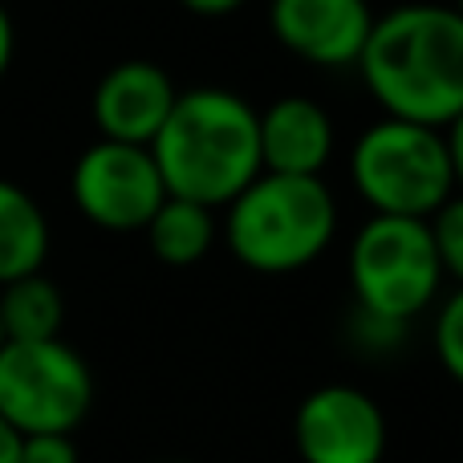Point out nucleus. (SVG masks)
Listing matches in <instances>:
<instances>
[{"mask_svg": "<svg viewBox=\"0 0 463 463\" xmlns=\"http://www.w3.org/2000/svg\"><path fill=\"white\" fill-rule=\"evenodd\" d=\"M179 86L171 81V73L159 61L146 57H130L118 61L98 78L94 98H90V114H94L98 138L110 143H135L151 146V138L159 135L163 118L175 106Z\"/></svg>", "mask_w": 463, "mask_h": 463, "instance_id": "obj_10", "label": "nucleus"}, {"mask_svg": "<svg viewBox=\"0 0 463 463\" xmlns=\"http://www.w3.org/2000/svg\"><path fill=\"white\" fill-rule=\"evenodd\" d=\"M49 256V216L33 192L0 179V285L41 272Z\"/></svg>", "mask_w": 463, "mask_h": 463, "instance_id": "obj_12", "label": "nucleus"}, {"mask_svg": "<svg viewBox=\"0 0 463 463\" xmlns=\"http://www.w3.org/2000/svg\"><path fill=\"white\" fill-rule=\"evenodd\" d=\"M94 402L86 358L61 337L0 345V419L21 435H73Z\"/></svg>", "mask_w": 463, "mask_h": 463, "instance_id": "obj_6", "label": "nucleus"}, {"mask_svg": "<svg viewBox=\"0 0 463 463\" xmlns=\"http://www.w3.org/2000/svg\"><path fill=\"white\" fill-rule=\"evenodd\" d=\"M146 244H151L155 260L171 264V269H187V264H200L203 256L216 248L220 240V220L212 208L192 200H179V195H167V200L155 208V216L146 220Z\"/></svg>", "mask_w": 463, "mask_h": 463, "instance_id": "obj_13", "label": "nucleus"}, {"mask_svg": "<svg viewBox=\"0 0 463 463\" xmlns=\"http://www.w3.org/2000/svg\"><path fill=\"white\" fill-rule=\"evenodd\" d=\"M13 53H16V29H13V16H8V8L0 5V78H5L8 65H13Z\"/></svg>", "mask_w": 463, "mask_h": 463, "instance_id": "obj_18", "label": "nucleus"}, {"mask_svg": "<svg viewBox=\"0 0 463 463\" xmlns=\"http://www.w3.org/2000/svg\"><path fill=\"white\" fill-rule=\"evenodd\" d=\"M427 232H431L435 256H439L448 280L463 277V203L448 200L435 216H427Z\"/></svg>", "mask_w": 463, "mask_h": 463, "instance_id": "obj_15", "label": "nucleus"}, {"mask_svg": "<svg viewBox=\"0 0 463 463\" xmlns=\"http://www.w3.org/2000/svg\"><path fill=\"white\" fill-rule=\"evenodd\" d=\"M435 354L451 378H463V293H448L435 313Z\"/></svg>", "mask_w": 463, "mask_h": 463, "instance_id": "obj_16", "label": "nucleus"}, {"mask_svg": "<svg viewBox=\"0 0 463 463\" xmlns=\"http://www.w3.org/2000/svg\"><path fill=\"white\" fill-rule=\"evenodd\" d=\"M224 212L228 252L264 277L309 269L337 236V200L321 175L260 171Z\"/></svg>", "mask_w": 463, "mask_h": 463, "instance_id": "obj_3", "label": "nucleus"}, {"mask_svg": "<svg viewBox=\"0 0 463 463\" xmlns=\"http://www.w3.org/2000/svg\"><path fill=\"white\" fill-rule=\"evenodd\" d=\"M151 159L167 195L228 208L260 175V138L256 106L224 86L179 90L159 135L151 138Z\"/></svg>", "mask_w": 463, "mask_h": 463, "instance_id": "obj_2", "label": "nucleus"}, {"mask_svg": "<svg viewBox=\"0 0 463 463\" xmlns=\"http://www.w3.org/2000/svg\"><path fill=\"white\" fill-rule=\"evenodd\" d=\"M293 443L305 463H383L386 419L366 391L329 383L297 407Z\"/></svg>", "mask_w": 463, "mask_h": 463, "instance_id": "obj_8", "label": "nucleus"}, {"mask_svg": "<svg viewBox=\"0 0 463 463\" xmlns=\"http://www.w3.org/2000/svg\"><path fill=\"white\" fill-rule=\"evenodd\" d=\"M256 138L260 171L272 175H321L337 146L329 110L301 94H285L269 102V110H256Z\"/></svg>", "mask_w": 463, "mask_h": 463, "instance_id": "obj_11", "label": "nucleus"}, {"mask_svg": "<svg viewBox=\"0 0 463 463\" xmlns=\"http://www.w3.org/2000/svg\"><path fill=\"white\" fill-rule=\"evenodd\" d=\"M370 24V0H269L272 37L313 70H354Z\"/></svg>", "mask_w": 463, "mask_h": 463, "instance_id": "obj_9", "label": "nucleus"}, {"mask_svg": "<svg viewBox=\"0 0 463 463\" xmlns=\"http://www.w3.org/2000/svg\"><path fill=\"white\" fill-rule=\"evenodd\" d=\"M456 130L402 118H378L354 138L350 184L374 216L427 220L456 200L459 143Z\"/></svg>", "mask_w": 463, "mask_h": 463, "instance_id": "obj_4", "label": "nucleus"}, {"mask_svg": "<svg viewBox=\"0 0 463 463\" xmlns=\"http://www.w3.org/2000/svg\"><path fill=\"white\" fill-rule=\"evenodd\" d=\"M179 5L195 16H228V13H236V8H244L248 0H179Z\"/></svg>", "mask_w": 463, "mask_h": 463, "instance_id": "obj_19", "label": "nucleus"}, {"mask_svg": "<svg viewBox=\"0 0 463 463\" xmlns=\"http://www.w3.org/2000/svg\"><path fill=\"white\" fill-rule=\"evenodd\" d=\"M21 463H78L73 435H21Z\"/></svg>", "mask_w": 463, "mask_h": 463, "instance_id": "obj_17", "label": "nucleus"}, {"mask_svg": "<svg viewBox=\"0 0 463 463\" xmlns=\"http://www.w3.org/2000/svg\"><path fill=\"white\" fill-rule=\"evenodd\" d=\"M70 195L94 228L143 232L155 208L167 200V187L151 159V146L98 138L73 163Z\"/></svg>", "mask_w": 463, "mask_h": 463, "instance_id": "obj_7", "label": "nucleus"}, {"mask_svg": "<svg viewBox=\"0 0 463 463\" xmlns=\"http://www.w3.org/2000/svg\"><path fill=\"white\" fill-rule=\"evenodd\" d=\"M0 345H5V329H0Z\"/></svg>", "mask_w": 463, "mask_h": 463, "instance_id": "obj_21", "label": "nucleus"}, {"mask_svg": "<svg viewBox=\"0 0 463 463\" xmlns=\"http://www.w3.org/2000/svg\"><path fill=\"white\" fill-rule=\"evenodd\" d=\"M383 118L451 130L463 118V16L448 5H399L374 16L358 53Z\"/></svg>", "mask_w": 463, "mask_h": 463, "instance_id": "obj_1", "label": "nucleus"}, {"mask_svg": "<svg viewBox=\"0 0 463 463\" xmlns=\"http://www.w3.org/2000/svg\"><path fill=\"white\" fill-rule=\"evenodd\" d=\"M61 321H65V301L61 288L49 277L33 272V277L0 285V329H5V342L61 337Z\"/></svg>", "mask_w": 463, "mask_h": 463, "instance_id": "obj_14", "label": "nucleus"}, {"mask_svg": "<svg viewBox=\"0 0 463 463\" xmlns=\"http://www.w3.org/2000/svg\"><path fill=\"white\" fill-rule=\"evenodd\" d=\"M443 272L427 220L370 216L350 244V288L358 313L407 326L443 297Z\"/></svg>", "mask_w": 463, "mask_h": 463, "instance_id": "obj_5", "label": "nucleus"}, {"mask_svg": "<svg viewBox=\"0 0 463 463\" xmlns=\"http://www.w3.org/2000/svg\"><path fill=\"white\" fill-rule=\"evenodd\" d=\"M0 463H21V431L0 419Z\"/></svg>", "mask_w": 463, "mask_h": 463, "instance_id": "obj_20", "label": "nucleus"}]
</instances>
